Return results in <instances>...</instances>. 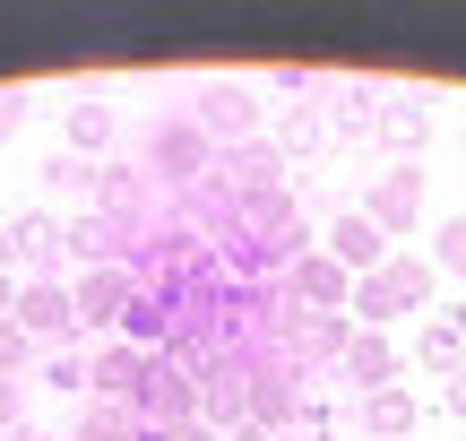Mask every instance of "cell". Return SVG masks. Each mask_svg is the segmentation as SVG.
Instances as JSON below:
<instances>
[{"label": "cell", "instance_id": "10", "mask_svg": "<svg viewBox=\"0 0 466 441\" xmlns=\"http://www.w3.org/2000/svg\"><path fill=\"white\" fill-rule=\"evenodd\" d=\"M285 294H294V312H346L354 303V277L337 269L329 251H302L294 269H285Z\"/></svg>", "mask_w": 466, "mask_h": 441}, {"label": "cell", "instance_id": "6", "mask_svg": "<svg viewBox=\"0 0 466 441\" xmlns=\"http://www.w3.org/2000/svg\"><path fill=\"white\" fill-rule=\"evenodd\" d=\"M285 148L277 138H242V148H217V182L233 190V200H268V190H294L285 182Z\"/></svg>", "mask_w": 466, "mask_h": 441}, {"label": "cell", "instance_id": "13", "mask_svg": "<svg viewBox=\"0 0 466 441\" xmlns=\"http://www.w3.org/2000/svg\"><path fill=\"white\" fill-rule=\"evenodd\" d=\"M380 251H389V234L363 217V208H346V217L329 225V260H337L346 277H371V269H380Z\"/></svg>", "mask_w": 466, "mask_h": 441}, {"label": "cell", "instance_id": "4", "mask_svg": "<svg viewBox=\"0 0 466 441\" xmlns=\"http://www.w3.org/2000/svg\"><path fill=\"white\" fill-rule=\"evenodd\" d=\"M190 121H199L217 148H242V138L259 130V78H208L199 104H190Z\"/></svg>", "mask_w": 466, "mask_h": 441}, {"label": "cell", "instance_id": "19", "mask_svg": "<svg viewBox=\"0 0 466 441\" xmlns=\"http://www.w3.org/2000/svg\"><path fill=\"white\" fill-rule=\"evenodd\" d=\"M138 433H147V425H138L130 398H86V407H78V433H69V441H138Z\"/></svg>", "mask_w": 466, "mask_h": 441}, {"label": "cell", "instance_id": "5", "mask_svg": "<svg viewBox=\"0 0 466 441\" xmlns=\"http://www.w3.org/2000/svg\"><path fill=\"white\" fill-rule=\"evenodd\" d=\"M346 338H354L346 312H294V303H285V321H277V355L294 364V373H302V364H337Z\"/></svg>", "mask_w": 466, "mask_h": 441}, {"label": "cell", "instance_id": "3", "mask_svg": "<svg viewBox=\"0 0 466 441\" xmlns=\"http://www.w3.org/2000/svg\"><path fill=\"white\" fill-rule=\"evenodd\" d=\"M138 425L147 433H173V425H190L199 415V373H190L182 355H147V381H138Z\"/></svg>", "mask_w": 466, "mask_h": 441}, {"label": "cell", "instance_id": "9", "mask_svg": "<svg viewBox=\"0 0 466 441\" xmlns=\"http://www.w3.org/2000/svg\"><path fill=\"white\" fill-rule=\"evenodd\" d=\"M17 329H26L35 346H61L69 329H78V312H69V286H52V277H26L17 286V312H9Z\"/></svg>", "mask_w": 466, "mask_h": 441}, {"label": "cell", "instance_id": "16", "mask_svg": "<svg viewBox=\"0 0 466 441\" xmlns=\"http://www.w3.org/2000/svg\"><path fill=\"white\" fill-rule=\"evenodd\" d=\"M415 355H423V373H441V381L466 364V312L458 303H441L432 321H423V346H415Z\"/></svg>", "mask_w": 466, "mask_h": 441}, {"label": "cell", "instance_id": "29", "mask_svg": "<svg viewBox=\"0 0 466 441\" xmlns=\"http://www.w3.org/2000/svg\"><path fill=\"white\" fill-rule=\"evenodd\" d=\"M165 441H225V433H217V425H199V415H190V425H173Z\"/></svg>", "mask_w": 466, "mask_h": 441}, {"label": "cell", "instance_id": "15", "mask_svg": "<svg viewBox=\"0 0 466 441\" xmlns=\"http://www.w3.org/2000/svg\"><path fill=\"white\" fill-rule=\"evenodd\" d=\"M17 225V260H26V277H52V286H61V217H44V208H35V217H9Z\"/></svg>", "mask_w": 466, "mask_h": 441}, {"label": "cell", "instance_id": "2", "mask_svg": "<svg viewBox=\"0 0 466 441\" xmlns=\"http://www.w3.org/2000/svg\"><path fill=\"white\" fill-rule=\"evenodd\" d=\"M423 303H432V260H380L371 277H354L346 312H363V321L380 329L389 312H423Z\"/></svg>", "mask_w": 466, "mask_h": 441}, {"label": "cell", "instance_id": "17", "mask_svg": "<svg viewBox=\"0 0 466 441\" xmlns=\"http://www.w3.org/2000/svg\"><path fill=\"white\" fill-rule=\"evenodd\" d=\"M423 138H432V104H423V96H380V148L415 156Z\"/></svg>", "mask_w": 466, "mask_h": 441}, {"label": "cell", "instance_id": "25", "mask_svg": "<svg viewBox=\"0 0 466 441\" xmlns=\"http://www.w3.org/2000/svg\"><path fill=\"white\" fill-rule=\"evenodd\" d=\"M17 364H26V329L0 321V381H17Z\"/></svg>", "mask_w": 466, "mask_h": 441}, {"label": "cell", "instance_id": "33", "mask_svg": "<svg viewBox=\"0 0 466 441\" xmlns=\"http://www.w3.org/2000/svg\"><path fill=\"white\" fill-rule=\"evenodd\" d=\"M9 441H44V433H35V425H17V433H9Z\"/></svg>", "mask_w": 466, "mask_h": 441}, {"label": "cell", "instance_id": "27", "mask_svg": "<svg viewBox=\"0 0 466 441\" xmlns=\"http://www.w3.org/2000/svg\"><path fill=\"white\" fill-rule=\"evenodd\" d=\"M17 415H26V381H0V441L17 433Z\"/></svg>", "mask_w": 466, "mask_h": 441}, {"label": "cell", "instance_id": "18", "mask_svg": "<svg viewBox=\"0 0 466 441\" xmlns=\"http://www.w3.org/2000/svg\"><path fill=\"white\" fill-rule=\"evenodd\" d=\"M354 425H363L371 441H415V398L406 390H371L363 407H354Z\"/></svg>", "mask_w": 466, "mask_h": 441}, {"label": "cell", "instance_id": "23", "mask_svg": "<svg viewBox=\"0 0 466 441\" xmlns=\"http://www.w3.org/2000/svg\"><path fill=\"white\" fill-rule=\"evenodd\" d=\"M44 182H52V190H86V200H96V156H69V148L44 156Z\"/></svg>", "mask_w": 466, "mask_h": 441}, {"label": "cell", "instance_id": "14", "mask_svg": "<svg viewBox=\"0 0 466 441\" xmlns=\"http://www.w3.org/2000/svg\"><path fill=\"white\" fill-rule=\"evenodd\" d=\"M138 381H147V355H138L130 338H104L96 355H86V390L96 398H138Z\"/></svg>", "mask_w": 466, "mask_h": 441}, {"label": "cell", "instance_id": "32", "mask_svg": "<svg viewBox=\"0 0 466 441\" xmlns=\"http://www.w3.org/2000/svg\"><path fill=\"white\" fill-rule=\"evenodd\" d=\"M225 441H277V433H268V425H250V415H242V425H233Z\"/></svg>", "mask_w": 466, "mask_h": 441}, {"label": "cell", "instance_id": "28", "mask_svg": "<svg viewBox=\"0 0 466 441\" xmlns=\"http://www.w3.org/2000/svg\"><path fill=\"white\" fill-rule=\"evenodd\" d=\"M441 407H450V415H466V364H458L450 381H441Z\"/></svg>", "mask_w": 466, "mask_h": 441}, {"label": "cell", "instance_id": "22", "mask_svg": "<svg viewBox=\"0 0 466 441\" xmlns=\"http://www.w3.org/2000/svg\"><path fill=\"white\" fill-rule=\"evenodd\" d=\"M268 87H277V96H294V104H319V96H337V78H329V69H311V61H285Z\"/></svg>", "mask_w": 466, "mask_h": 441}, {"label": "cell", "instance_id": "26", "mask_svg": "<svg viewBox=\"0 0 466 441\" xmlns=\"http://www.w3.org/2000/svg\"><path fill=\"white\" fill-rule=\"evenodd\" d=\"M441 269H458V277H466V217L441 225Z\"/></svg>", "mask_w": 466, "mask_h": 441}, {"label": "cell", "instance_id": "1", "mask_svg": "<svg viewBox=\"0 0 466 441\" xmlns=\"http://www.w3.org/2000/svg\"><path fill=\"white\" fill-rule=\"evenodd\" d=\"M208 173H217V138L190 113H165L147 130V182L156 190H190V182H208Z\"/></svg>", "mask_w": 466, "mask_h": 441}, {"label": "cell", "instance_id": "30", "mask_svg": "<svg viewBox=\"0 0 466 441\" xmlns=\"http://www.w3.org/2000/svg\"><path fill=\"white\" fill-rule=\"evenodd\" d=\"M9 260H17V225L0 217V277H9Z\"/></svg>", "mask_w": 466, "mask_h": 441}, {"label": "cell", "instance_id": "20", "mask_svg": "<svg viewBox=\"0 0 466 441\" xmlns=\"http://www.w3.org/2000/svg\"><path fill=\"white\" fill-rule=\"evenodd\" d=\"M104 138H113V104L78 96V104H69V156H104Z\"/></svg>", "mask_w": 466, "mask_h": 441}, {"label": "cell", "instance_id": "7", "mask_svg": "<svg viewBox=\"0 0 466 441\" xmlns=\"http://www.w3.org/2000/svg\"><path fill=\"white\" fill-rule=\"evenodd\" d=\"M130 294H138L130 269H86L78 286H69V312H78V329H121L130 321Z\"/></svg>", "mask_w": 466, "mask_h": 441}, {"label": "cell", "instance_id": "31", "mask_svg": "<svg viewBox=\"0 0 466 441\" xmlns=\"http://www.w3.org/2000/svg\"><path fill=\"white\" fill-rule=\"evenodd\" d=\"M17 104H26V96H9V87H0V138L17 130Z\"/></svg>", "mask_w": 466, "mask_h": 441}, {"label": "cell", "instance_id": "8", "mask_svg": "<svg viewBox=\"0 0 466 441\" xmlns=\"http://www.w3.org/2000/svg\"><path fill=\"white\" fill-rule=\"evenodd\" d=\"M363 217L380 225V234H415V217H423V173H415V165H389V173H371V200H363Z\"/></svg>", "mask_w": 466, "mask_h": 441}, {"label": "cell", "instance_id": "11", "mask_svg": "<svg viewBox=\"0 0 466 441\" xmlns=\"http://www.w3.org/2000/svg\"><path fill=\"white\" fill-rule=\"evenodd\" d=\"M380 78H337V113H329V138H346V148H363V138H380Z\"/></svg>", "mask_w": 466, "mask_h": 441}, {"label": "cell", "instance_id": "12", "mask_svg": "<svg viewBox=\"0 0 466 441\" xmlns=\"http://www.w3.org/2000/svg\"><path fill=\"white\" fill-rule=\"evenodd\" d=\"M337 381H354V390H398V346L380 338V329H354L346 338V355H337Z\"/></svg>", "mask_w": 466, "mask_h": 441}, {"label": "cell", "instance_id": "24", "mask_svg": "<svg viewBox=\"0 0 466 441\" xmlns=\"http://www.w3.org/2000/svg\"><path fill=\"white\" fill-rule=\"evenodd\" d=\"M44 390H86V355H78V346H52V364H44Z\"/></svg>", "mask_w": 466, "mask_h": 441}, {"label": "cell", "instance_id": "21", "mask_svg": "<svg viewBox=\"0 0 466 441\" xmlns=\"http://www.w3.org/2000/svg\"><path fill=\"white\" fill-rule=\"evenodd\" d=\"M319 138H329V113H319V104H285V121H277V148H285V165H294V156H311Z\"/></svg>", "mask_w": 466, "mask_h": 441}]
</instances>
